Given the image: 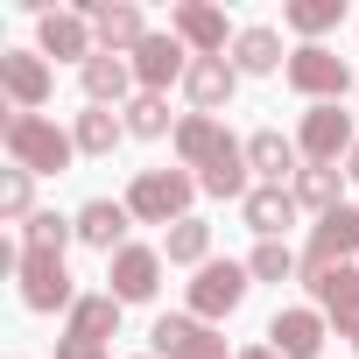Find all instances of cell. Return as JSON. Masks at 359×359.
<instances>
[{
  "label": "cell",
  "mask_w": 359,
  "mask_h": 359,
  "mask_svg": "<svg viewBox=\"0 0 359 359\" xmlns=\"http://www.w3.org/2000/svg\"><path fill=\"white\" fill-rule=\"evenodd\" d=\"M0 148H8V162L29 169V176H64L71 155H78V141L50 113H8V120H0Z\"/></svg>",
  "instance_id": "obj_1"
},
{
  "label": "cell",
  "mask_w": 359,
  "mask_h": 359,
  "mask_svg": "<svg viewBox=\"0 0 359 359\" xmlns=\"http://www.w3.org/2000/svg\"><path fill=\"white\" fill-rule=\"evenodd\" d=\"M127 212H134V226H176V219H191V205H198V176L191 169H134V184H127V198H120Z\"/></svg>",
  "instance_id": "obj_2"
},
{
  "label": "cell",
  "mask_w": 359,
  "mask_h": 359,
  "mask_svg": "<svg viewBox=\"0 0 359 359\" xmlns=\"http://www.w3.org/2000/svg\"><path fill=\"white\" fill-rule=\"evenodd\" d=\"M282 78H289V92H296V99H310V106H338L345 92H359L352 64H345L338 50H324V43H296Z\"/></svg>",
  "instance_id": "obj_3"
},
{
  "label": "cell",
  "mask_w": 359,
  "mask_h": 359,
  "mask_svg": "<svg viewBox=\"0 0 359 359\" xmlns=\"http://www.w3.org/2000/svg\"><path fill=\"white\" fill-rule=\"evenodd\" d=\"M247 289H254L247 261H205V268L191 275L184 303H191V317H205V324H226V317L247 303Z\"/></svg>",
  "instance_id": "obj_4"
},
{
  "label": "cell",
  "mask_w": 359,
  "mask_h": 359,
  "mask_svg": "<svg viewBox=\"0 0 359 359\" xmlns=\"http://www.w3.org/2000/svg\"><path fill=\"white\" fill-rule=\"evenodd\" d=\"M359 261V205H338L331 219L310 226V247H303V275L296 282H317L331 268H352Z\"/></svg>",
  "instance_id": "obj_5"
},
{
  "label": "cell",
  "mask_w": 359,
  "mask_h": 359,
  "mask_svg": "<svg viewBox=\"0 0 359 359\" xmlns=\"http://www.w3.org/2000/svg\"><path fill=\"white\" fill-rule=\"evenodd\" d=\"M148 352L155 359H240V352H226V338H219V324H205V317H155V331H148Z\"/></svg>",
  "instance_id": "obj_6"
},
{
  "label": "cell",
  "mask_w": 359,
  "mask_h": 359,
  "mask_svg": "<svg viewBox=\"0 0 359 359\" xmlns=\"http://www.w3.org/2000/svg\"><path fill=\"white\" fill-rule=\"evenodd\" d=\"M169 36L184 43L191 57H233L240 29H226V8H212V0H176V8H169Z\"/></svg>",
  "instance_id": "obj_7"
},
{
  "label": "cell",
  "mask_w": 359,
  "mask_h": 359,
  "mask_svg": "<svg viewBox=\"0 0 359 359\" xmlns=\"http://www.w3.org/2000/svg\"><path fill=\"white\" fill-rule=\"evenodd\" d=\"M296 148H303V162L338 169V162L359 148V127H352V113H345V106H310V113H303V127H296Z\"/></svg>",
  "instance_id": "obj_8"
},
{
  "label": "cell",
  "mask_w": 359,
  "mask_h": 359,
  "mask_svg": "<svg viewBox=\"0 0 359 359\" xmlns=\"http://www.w3.org/2000/svg\"><path fill=\"white\" fill-rule=\"evenodd\" d=\"M78 15L92 22V36H99V50L106 57H134L155 29H148V15L134 8V0H78Z\"/></svg>",
  "instance_id": "obj_9"
},
{
  "label": "cell",
  "mask_w": 359,
  "mask_h": 359,
  "mask_svg": "<svg viewBox=\"0 0 359 359\" xmlns=\"http://www.w3.org/2000/svg\"><path fill=\"white\" fill-rule=\"evenodd\" d=\"M0 92H8L15 113H43L57 92V71L43 50H0Z\"/></svg>",
  "instance_id": "obj_10"
},
{
  "label": "cell",
  "mask_w": 359,
  "mask_h": 359,
  "mask_svg": "<svg viewBox=\"0 0 359 359\" xmlns=\"http://www.w3.org/2000/svg\"><path fill=\"white\" fill-rule=\"evenodd\" d=\"M36 50L85 71V64L99 57V36H92V22H85L78 8H43V15H36Z\"/></svg>",
  "instance_id": "obj_11"
},
{
  "label": "cell",
  "mask_w": 359,
  "mask_h": 359,
  "mask_svg": "<svg viewBox=\"0 0 359 359\" xmlns=\"http://www.w3.org/2000/svg\"><path fill=\"white\" fill-rule=\"evenodd\" d=\"M162 247H120L113 261H106V296H120V303H155V289H162Z\"/></svg>",
  "instance_id": "obj_12"
},
{
  "label": "cell",
  "mask_w": 359,
  "mask_h": 359,
  "mask_svg": "<svg viewBox=\"0 0 359 359\" xmlns=\"http://www.w3.org/2000/svg\"><path fill=\"white\" fill-rule=\"evenodd\" d=\"M22 303L36 310V317H71V303H78V289H71V268L57 261V254H22Z\"/></svg>",
  "instance_id": "obj_13"
},
{
  "label": "cell",
  "mask_w": 359,
  "mask_h": 359,
  "mask_svg": "<svg viewBox=\"0 0 359 359\" xmlns=\"http://www.w3.org/2000/svg\"><path fill=\"white\" fill-rule=\"evenodd\" d=\"M127 64H134V85H141V92H162V99H169V85H184L198 57H191L184 43H176L169 29H155V36H148V43H141Z\"/></svg>",
  "instance_id": "obj_14"
},
{
  "label": "cell",
  "mask_w": 359,
  "mask_h": 359,
  "mask_svg": "<svg viewBox=\"0 0 359 359\" xmlns=\"http://www.w3.org/2000/svg\"><path fill=\"white\" fill-rule=\"evenodd\" d=\"M324 338H331V317H324L317 303H289V310L268 317V345H275L282 359H317Z\"/></svg>",
  "instance_id": "obj_15"
},
{
  "label": "cell",
  "mask_w": 359,
  "mask_h": 359,
  "mask_svg": "<svg viewBox=\"0 0 359 359\" xmlns=\"http://www.w3.org/2000/svg\"><path fill=\"white\" fill-rule=\"evenodd\" d=\"M120 296H106V289H85L78 303H71V317H64V345H78V352H106V338L120 331Z\"/></svg>",
  "instance_id": "obj_16"
},
{
  "label": "cell",
  "mask_w": 359,
  "mask_h": 359,
  "mask_svg": "<svg viewBox=\"0 0 359 359\" xmlns=\"http://www.w3.org/2000/svg\"><path fill=\"white\" fill-rule=\"evenodd\" d=\"M226 120H212V113H184V120H176V134H169V148H176V169H212L219 155H226Z\"/></svg>",
  "instance_id": "obj_17"
},
{
  "label": "cell",
  "mask_w": 359,
  "mask_h": 359,
  "mask_svg": "<svg viewBox=\"0 0 359 359\" xmlns=\"http://www.w3.org/2000/svg\"><path fill=\"white\" fill-rule=\"evenodd\" d=\"M247 169L261 176V184H296V176H303V148L282 127H254L247 134Z\"/></svg>",
  "instance_id": "obj_18"
},
{
  "label": "cell",
  "mask_w": 359,
  "mask_h": 359,
  "mask_svg": "<svg viewBox=\"0 0 359 359\" xmlns=\"http://www.w3.org/2000/svg\"><path fill=\"white\" fill-rule=\"evenodd\" d=\"M296 212H303V205H296V191H289V184H254V191H247V205H240V219H247V233H254V240H282V233L296 226Z\"/></svg>",
  "instance_id": "obj_19"
},
{
  "label": "cell",
  "mask_w": 359,
  "mask_h": 359,
  "mask_svg": "<svg viewBox=\"0 0 359 359\" xmlns=\"http://www.w3.org/2000/svg\"><path fill=\"white\" fill-rule=\"evenodd\" d=\"M303 289H310V303L338 324V338L359 331V261H352V268H331V275H317V282H303Z\"/></svg>",
  "instance_id": "obj_20"
},
{
  "label": "cell",
  "mask_w": 359,
  "mask_h": 359,
  "mask_svg": "<svg viewBox=\"0 0 359 359\" xmlns=\"http://www.w3.org/2000/svg\"><path fill=\"white\" fill-rule=\"evenodd\" d=\"M184 92H191V113H226L233 106V92H240V71H233V57H198L191 64V78H184Z\"/></svg>",
  "instance_id": "obj_21"
},
{
  "label": "cell",
  "mask_w": 359,
  "mask_h": 359,
  "mask_svg": "<svg viewBox=\"0 0 359 359\" xmlns=\"http://www.w3.org/2000/svg\"><path fill=\"white\" fill-rule=\"evenodd\" d=\"M233 71H240V78H275V71H289L282 29H268V22L240 29V36H233Z\"/></svg>",
  "instance_id": "obj_22"
},
{
  "label": "cell",
  "mask_w": 359,
  "mask_h": 359,
  "mask_svg": "<svg viewBox=\"0 0 359 359\" xmlns=\"http://www.w3.org/2000/svg\"><path fill=\"white\" fill-rule=\"evenodd\" d=\"M78 85H85V106H113V113L141 92V85H134V64H127V57H106V50L78 71Z\"/></svg>",
  "instance_id": "obj_23"
},
{
  "label": "cell",
  "mask_w": 359,
  "mask_h": 359,
  "mask_svg": "<svg viewBox=\"0 0 359 359\" xmlns=\"http://www.w3.org/2000/svg\"><path fill=\"white\" fill-rule=\"evenodd\" d=\"M127 226H134V212H127V205H113V198H92V205H78V240H85V247H99L106 261L127 247Z\"/></svg>",
  "instance_id": "obj_24"
},
{
  "label": "cell",
  "mask_w": 359,
  "mask_h": 359,
  "mask_svg": "<svg viewBox=\"0 0 359 359\" xmlns=\"http://www.w3.org/2000/svg\"><path fill=\"white\" fill-rule=\"evenodd\" d=\"M198 191H205V198H240V205H247V191H254L247 141H226V155H219L212 169H198Z\"/></svg>",
  "instance_id": "obj_25"
},
{
  "label": "cell",
  "mask_w": 359,
  "mask_h": 359,
  "mask_svg": "<svg viewBox=\"0 0 359 359\" xmlns=\"http://www.w3.org/2000/svg\"><path fill=\"white\" fill-rule=\"evenodd\" d=\"M162 261H169V268H191V275H198V268L212 261V226H205L198 212H191V219H176V226L162 233Z\"/></svg>",
  "instance_id": "obj_26"
},
{
  "label": "cell",
  "mask_w": 359,
  "mask_h": 359,
  "mask_svg": "<svg viewBox=\"0 0 359 359\" xmlns=\"http://www.w3.org/2000/svg\"><path fill=\"white\" fill-rule=\"evenodd\" d=\"M289 191H296V205H303V212L331 219V212L345 205V198H338V191H345V169H324V162H303V176H296Z\"/></svg>",
  "instance_id": "obj_27"
},
{
  "label": "cell",
  "mask_w": 359,
  "mask_h": 359,
  "mask_svg": "<svg viewBox=\"0 0 359 359\" xmlns=\"http://www.w3.org/2000/svg\"><path fill=\"white\" fill-rule=\"evenodd\" d=\"M120 134H127V120H120L113 106H85V113L71 120V141H78V155H113V148H120Z\"/></svg>",
  "instance_id": "obj_28"
},
{
  "label": "cell",
  "mask_w": 359,
  "mask_h": 359,
  "mask_svg": "<svg viewBox=\"0 0 359 359\" xmlns=\"http://www.w3.org/2000/svg\"><path fill=\"white\" fill-rule=\"evenodd\" d=\"M120 120H127V134H134V141H162V134H176V120H169V99H162V92H134V99L120 106Z\"/></svg>",
  "instance_id": "obj_29"
},
{
  "label": "cell",
  "mask_w": 359,
  "mask_h": 359,
  "mask_svg": "<svg viewBox=\"0 0 359 359\" xmlns=\"http://www.w3.org/2000/svg\"><path fill=\"white\" fill-rule=\"evenodd\" d=\"M282 22H289L303 43H324V36L345 22V0H289V8H282Z\"/></svg>",
  "instance_id": "obj_30"
},
{
  "label": "cell",
  "mask_w": 359,
  "mask_h": 359,
  "mask_svg": "<svg viewBox=\"0 0 359 359\" xmlns=\"http://www.w3.org/2000/svg\"><path fill=\"white\" fill-rule=\"evenodd\" d=\"M71 240H78V219H64V212H36V219L22 226V254H57V261H64Z\"/></svg>",
  "instance_id": "obj_31"
},
{
  "label": "cell",
  "mask_w": 359,
  "mask_h": 359,
  "mask_svg": "<svg viewBox=\"0 0 359 359\" xmlns=\"http://www.w3.org/2000/svg\"><path fill=\"white\" fill-rule=\"evenodd\" d=\"M247 275H254V282H296L303 261L289 254V240H261V247L247 254Z\"/></svg>",
  "instance_id": "obj_32"
},
{
  "label": "cell",
  "mask_w": 359,
  "mask_h": 359,
  "mask_svg": "<svg viewBox=\"0 0 359 359\" xmlns=\"http://www.w3.org/2000/svg\"><path fill=\"white\" fill-rule=\"evenodd\" d=\"M0 219H15V226L36 219V176H29V169H8V176H0Z\"/></svg>",
  "instance_id": "obj_33"
},
{
  "label": "cell",
  "mask_w": 359,
  "mask_h": 359,
  "mask_svg": "<svg viewBox=\"0 0 359 359\" xmlns=\"http://www.w3.org/2000/svg\"><path fill=\"white\" fill-rule=\"evenodd\" d=\"M57 359H113V352H78V345H57Z\"/></svg>",
  "instance_id": "obj_34"
},
{
  "label": "cell",
  "mask_w": 359,
  "mask_h": 359,
  "mask_svg": "<svg viewBox=\"0 0 359 359\" xmlns=\"http://www.w3.org/2000/svg\"><path fill=\"white\" fill-rule=\"evenodd\" d=\"M240 359H282V352H275V345H268V338H261V345H247V352H240Z\"/></svg>",
  "instance_id": "obj_35"
},
{
  "label": "cell",
  "mask_w": 359,
  "mask_h": 359,
  "mask_svg": "<svg viewBox=\"0 0 359 359\" xmlns=\"http://www.w3.org/2000/svg\"><path fill=\"white\" fill-rule=\"evenodd\" d=\"M345 184H359V148H352V155H345Z\"/></svg>",
  "instance_id": "obj_36"
},
{
  "label": "cell",
  "mask_w": 359,
  "mask_h": 359,
  "mask_svg": "<svg viewBox=\"0 0 359 359\" xmlns=\"http://www.w3.org/2000/svg\"><path fill=\"white\" fill-rule=\"evenodd\" d=\"M345 345H352V352H359V331H352V338H345Z\"/></svg>",
  "instance_id": "obj_37"
},
{
  "label": "cell",
  "mask_w": 359,
  "mask_h": 359,
  "mask_svg": "<svg viewBox=\"0 0 359 359\" xmlns=\"http://www.w3.org/2000/svg\"><path fill=\"white\" fill-rule=\"evenodd\" d=\"M134 359H155V352H134Z\"/></svg>",
  "instance_id": "obj_38"
}]
</instances>
